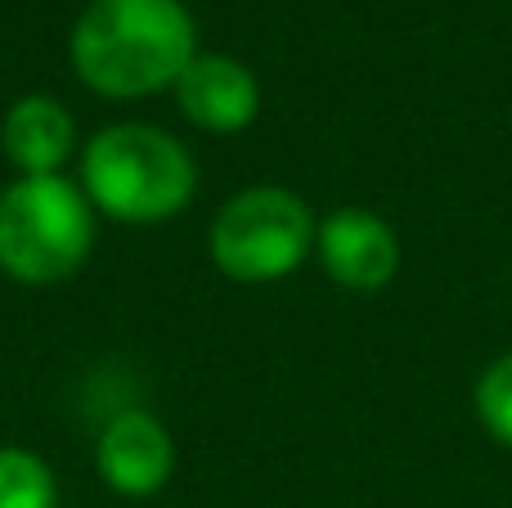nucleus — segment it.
<instances>
[{"label":"nucleus","instance_id":"nucleus-1","mask_svg":"<svg viewBox=\"0 0 512 508\" xmlns=\"http://www.w3.org/2000/svg\"><path fill=\"white\" fill-rule=\"evenodd\" d=\"M194 54V18L180 0H90L72 27V68L108 99L176 86Z\"/></svg>","mask_w":512,"mask_h":508},{"label":"nucleus","instance_id":"nucleus-2","mask_svg":"<svg viewBox=\"0 0 512 508\" xmlns=\"http://www.w3.org/2000/svg\"><path fill=\"white\" fill-rule=\"evenodd\" d=\"M86 198L122 225H162L185 212L198 189V167L176 135L144 122H117L86 144Z\"/></svg>","mask_w":512,"mask_h":508},{"label":"nucleus","instance_id":"nucleus-3","mask_svg":"<svg viewBox=\"0 0 512 508\" xmlns=\"http://www.w3.org/2000/svg\"><path fill=\"white\" fill-rule=\"evenodd\" d=\"M95 243V203L63 176H23L0 194V270L50 288L77 275Z\"/></svg>","mask_w":512,"mask_h":508},{"label":"nucleus","instance_id":"nucleus-4","mask_svg":"<svg viewBox=\"0 0 512 508\" xmlns=\"http://www.w3.org/2000/svg\"><path fill=\"white\" fill-rule=\"evenodd\" d=\"M315 212L292 189L256 185L234 194L212 221V261L239 284L283 279L315 252Z\"/></svg>","mask_w":512,"mask_h":508},{"label":"nucleus","instance_id":"nucleus-5","mask_svg":"<svg viewBox=\"0 0 512 508\" xmlns=\"http://www.w3.org/2000/svg\"><path fill=\"white\" fill-rule=\"evenodd\" d=\"M319 261L328 279L351 293H378L400 270V239L369 207H337L319 221L315 234Z\"/></svg>","mask_w":512,"mask_h":508},{"label":"nucleus","instance_id":"nucleus-6","mask_svg":"<svg viewBox=\"0 0 512 508\" xmlns=\"http://www.w3.org/2000/svg\"><path fill=\"white\" fill-rule=\"evenodd\" d=\"M95 468L117 495H131V500L158 495L171 482V468H176L171 432L144 410L117 414L99 437Z\"/></svg>","mask_w":512,"mask_h":508},{"label":"nucleus","instance_id":"nucleus-7","mask_svg":"<svg viewBox=\"0 0 512 508\" xmlns=\"http://www.w3.org/2000/svg\"><path fill=\"white\" fill-rule=\"evenodd\" d=\"M176 99L189 122L212 135L243 131L261 113V86L252 68L230 54H194V63L176 81Z\"/></svg>","mask_w":512,"mask_h":508},{"label":"nucleus","instance_id":"nucleus-8","mask_svg":"<svg viewBox=\"0 0 512 508\" xmlns=\"http://www.w3.org/2000/svg\"><path fill=\"white\" fill-rule=\"evenodd\" d=\"M0 144L5 158L14 162L23 176H59V167L72 158L77 144V126H72L68 108L50 95H23L5 113L0 126Z\"/></svg>","mask_w":512,"mask_h":508},{"label":"nucleus","instance_id":"nucleus-9","mask_svg":"<svg viewBox=\"0 0 512 508\" xmlns=\"http://www.w3.org/2000/svg\"><path fill=\"white\" fill-rule=\"evenodd\" d=\"M59 482L50 464L32 450L0 446V508H54Z\"/></svg>","mask_w":512,"mask_h":508},{"label":"nucleus","instance_id":"nucleus-10","mask_svg":"<svg viewBox=\"0 0 512 508\" xmlns=\"http://www.w3.org/2000/svg\"><path fill=\"white\" fill-rule=\"evenodd\" d=\"M477 419L486 423V432L499 441V446H512V351L495 360L486 374L477 378Z\"/></svg>","mask_w":512,"mask_h":508}]
</instances>
